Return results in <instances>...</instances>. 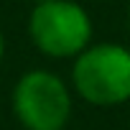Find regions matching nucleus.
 <instances>
[{
  "mask_svg": "<svg viewBox=\"0 0 130 130\" xmlns=\"http://www.w3.org/2000/svg\"><path fill=\"white\" fill-rule=\"evenodd\" d=\"M77 92L100 107L122 105L130 100V51L120 43L87 46L72 72Z\"/></svg>",
  "mask_w": 130,
  "mask_h": 130,
  "instance_id": "1",
  "label": "nucleus"
},
{
  "mask_svg": "<svg viewBox=\"0 0 130 130\" xmlns=\"http://www.w3.org/2000/svg\"><path fill=\"white\" fill-rule=\"evenodd\" d=\"M28 33L46 56L67 59L89 46L92 21L74 0H43L31 13Z\"/></svg>",
  "mask_w": 130,
  "mask_h": 130,
  "instance_id": "2",
  "label": "nucleus"
},
{
  "mask_svg": "<svg viewBox=\"0 0 130 130\" xmlns=\"http://www.w3.org/2000/svg\"><path fill=\"white\" fill-rule=\"evenodd\" d=\"M3 54H5V38H3V33H0V61H3Z\"/></svg>",
  "mask_w": 130,
  "mask_h": 130,
  "instance_id": "4",
  "label": "nucleus"
},
{
  "mask_svg": "<svg viewBox=\"0 0 130 130\" xmlns=\"http://www.w3.org/2000/svg\"><path fill=\"white\" fill-rule=\"evenodd\" d=\"M13 112L26 130H64L72 117V97L64 79L33 69L13 89Z\"/></svg>",
  "mask_w": 130,
  "mask_h": 130,
  "instance_id": "3",
  "label": "nucleus"
}]
</instances>
